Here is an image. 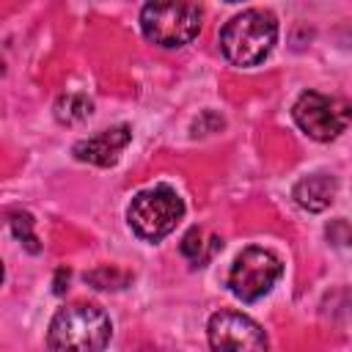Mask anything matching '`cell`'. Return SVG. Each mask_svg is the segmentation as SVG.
Returning <instances> with one entry per match:
<instances>
[{
    "label": "cell",
    "instance_id": "obj_1",
    "mask_svg": "<svg viewBox=\"0 0 352 352\" xmlns=\"http://www.w3.org/2000/svg\"><path fill=\"white\" fill-rule=\"evenodd\" d=\"M113 336V322L104 308L77 302L60 308L47 330L50 352H104Z\"/></svg>",
    "mask_w": 352,
    "mask_h": 352
},
{
    "label": "cell",
    "instance_id": "obj_2",
    "mask_svg": "<svg viewBox=\"0 0 352 352\" xmlns=\"http://www.w3.org/2000/svg\"><path fill=\"white\" fill-rule=\"evenodd\" d=\"M278 41V19L267 8H245L220 30V52L234 66H258Z\"/></svg>",
    "mask_w": 352,
    "mask_h": 352
},
{
    "label": "cell",
    "instance_id": "obj_3",
    "mask_svg": "<svg viewBox=\"0 0 352 352\" xmlns=\"http://www.w3.org/2000/svg\"><path fill=\"white\" fill-rule=\"evenodd\" d=\"M184 217V201L170 184H154L140 192L126 206V223L135 236L143 242H160L165 239L179 220Z\"/></svg>",
    "mask_w": 352,
    "mask_h": 352
},
{
    "label": "cell",
    "instance_id": "obj_4",
    "mask_svg": "<svg viewBox=\"0 0 352 352\" xmlns=\"http://www.w3.org/2000/svg\"><path fill=\"white\" fill-rule=\"evenodd\" d=\"M201 19L204 11L195 3H146L140 11V30L146 41L165 50H179L201 33Z\"/></svg>",
    "mask_w": 352,
    "mask_h": 352
},
{
    "label": "cell",
    "instance_id": "obj_5",
    "mask_svg": "<svg viewBox=\"0 0 352 352\" xmlns=\"http://www.w3.org/2000/svg\"><path fill=\"white\" fill-rule=\"evenodd\" d=\"M280 275H283V261L272 250L250 245L234 258V264L226 275V286L236 300L256 302L272 292V286L278 283Z\"/></svg>",
    "mask_w": 352,
    "mask_h": 352
},
{
    "label": "cell",
    "instance_id": "obj_6",
    "mask_svg": "<svg viewBox=\"0 0 352 352\" xmlns=\"http://www.w3.org/2000/svg\"><path fill=\"white\" fill-rule=\"evenodd\" d=\"M294 124L314 140H336L352 124V104L341 96H327L319 91H302L292 107Z\"/></svg>",
    "mask_w": 352,
    "mask_h": 352
},
{
    "label": "cell",
    "instance_id": "obj_7",
    "mask_svg": "<svg viewBox=\"0 0 352 352\" xmlns=\"http://www.w3.org/2000/svg\"><path fill=\"white\" fill-rule=\"evenodd\" d=\"M212 352H270L267 333L239 311H217L206 324Z\"/></svg>",
    "mask_w": 352,
    "mask_h": 352
},
{
    "label": "cell",
    "instance_id": "obj_8",
    "mask_svg": "<svg viewBox=\"0 0 352 352\" xmlns=\"http://www.w3.org/2000/svg\"><path fill=\"white\" fill-rule=\"evenodd\" d=\"M132 140V129L126 124H118V126H110V129H102L99 135L94 138H85V140H77L72 154L74 160L80 162H91V165H99V168H110L118 162L121 151L126 148V143Z\"/></svg>",
    "mask_w": 352,
    "mask_h": 352
},
{
    "label": "cell",
    "instance_id": "obj_9",
    "mask_svg": "<svg viewBox=\"0 0 352 352\" xmlns=\"http://www.w3.org/2000/svg\"><path fill=\"white\" fill-rule=\"evenodd\" d=\"M336 192H338V179L333 173H308L302 176L294 190H292V198L297 201L300 209L305 212H324L333 201H336Z\"/></svg>",
    "mask_w": 352,
    "mask_h": 352
},
{
    "label": "cell",
    "instance_id": "obj_10",
    "mask_svg": "<svg viewBox=\"0 0 352 352\" xmlns=\"http://www.w3.org/2000/svg\"><path fill=\"white\" fill-rule=\"evenodd\" d=\"M182 256L190 261V267H206L217 250H223V239L217 234H209L206 228L201 226H192L184 236H182V245H179Z\"/></svg>",
    "mask_w": 352,
    "mask_h": 352
},
{
    "label": "cell",
    "instance_id": "obj_11",
    "mask_svg": "<svg viewBox=\"0 0 352 352\" xmlns=\"http://www.w3.org/2000/svg\"><path fill=\"white\" fill-rule=\"evenodd\" d=\"M91 113H94V102L88 96H82V94H63L55 102V118L60 124H66V126L82 124Z\"/></svg>",
    "mask_w": 352,
    "mask_h": 352
},
{
    "label": "cell",
    "instance_id": "obj_12",
    "mask_svg": "<svg viewBox=\"0 0 352 352\" xmlns=\"http://www.w3.org/2000/svg\"><path fill=\"white\" fill-rule=\"evenodd\" d=\"M132 280V272L116 270V267H99L85 272V283H91L94 289H124Z\"/></svg>",
    "mask_w": 352,
    "mask_h": 352
},
{
    "label": "cell",
    "instance_id": "obj_13",
    "mask_svg": "<svg viewBox=\"0 0 352 352\" xmlns=\"http://www.w3.org/2000/svg\"><path fill=\"white\" fill-rule=\"evenodd\" d=\"M11 231H14V236L25 245V250H30V253H38L41 250V245H38V236L33 234V214L30 212H11Z\"/></svg>",
    "mask_w": 352,
    "mask_h": 352
},
{
    "label": "cell",
    "instance_id": "obj_14",
    "mask_svg": "<svg viewBox=\"0 0 352 352\" xmlns=\"http://www.w3.org/2000/svg\"><path fill=\"white\" fill-rule=\"evenodd\" d=\"M324 236H327L333 245H338V248H349V245H352V226H349L344 217L330 220V223L324 226Z\"/></svg>",
    "mask_w": 352,
    "mask_h": 352
},
{
    "label": "cell",
    "instance_id": "obj_15",
    "mask_svg": "<svg viewBox=\"0 0 352 352\" xmlns=\"http://www.w3.org/2000/svg\"><path fill=\"white\" fill-rule=\"evenodd\" d=\"M220 126H223V118H220L217 113L206 110V113L192 124V135H212V132H217Z\"/></svg>",
    "mask_w": 352,
    "mask_h": 352
},
{
    "label": "cell",
    "instance_id": "obj_16",
    "mask_svg": "<svg viewBox=\"0 0 352 352\" xmlns=\"http://www.w3.org/2000/svg\"><path fill=\"white\" fill-rule=\"evenodd\" d=\"M52 286H55L52 292H55L58 297H60V294L69 289V270H66V267H60V270L55 272V283H52Z\"/></svg>",
    "mask_w": 352,
    "mask_h": 352
}]
</instances>
